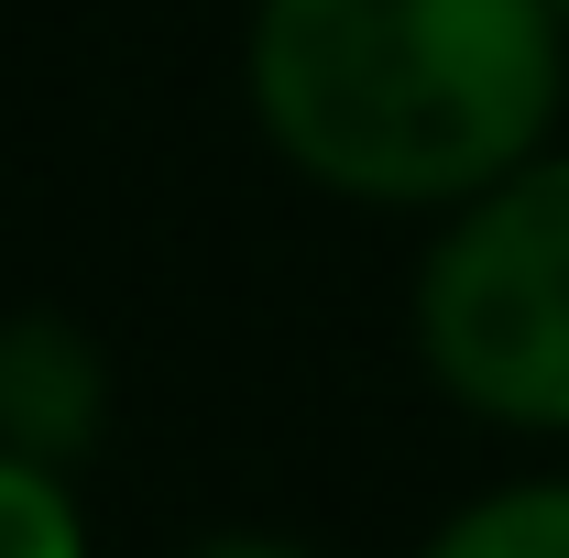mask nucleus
Wrapping results in <instances>:
<instances>
[{"mask_svg": "<svg viewBox=\"0 0 569 558\" xmlns=\"http://www.w3.org/2000/svg\"><path fill=\"white\" fill-rule=\"evenodd\" d=\"M187 558H318V548H284V537H209V548H187Z\"/></svg>", "mask_w": 569, "mask_h": 558, "instance_id": "nucleus-6", "label": "nucleus"}, {"mask_svg": "<svg viewBox=\"0 0 569 558\" xmlns=\"http://www.w3.org/2000/svg\"><path fill=\"white\" fill-rule=\"evenodd\" d=\"M417 558H569V471L503 482V492H482V504H460Z\"/></svg>", "mask_w": 569, "mask_h": 558, "instance_id": "nucleus-4", "label": "nucleus"}, {"mask_svg": "<svg viewBox=\"0 0 569 558\" xmlns=\"http://www.w3.org/2000/svg\"><path fill=\"white\" fill-rule=\"evenodd\" d=\"M548 11H559V22H569V0H548Z\"/></svg>", "mask_w": 569, "mask_h": 558, "instance_id": "nucleus-7", "label": "nucleus"}, {"mask_svg": "<svg viewBox=\"0 0 569 558\" xmlns=\"http://www.w3.org/2000/svg\"><path fill=\"white\" fill-rule=\"evenodd\" d=\"M417 361L493 427H569V153L471 187L417 263Z\"/></svg>", "mask_w": 569, "mask_h": 558, "instance_id": "nucleus-2", "label": "nucleus"}, {"mask_svg": "<svg viewBox=\"0 0 569 558\" xmlns=\"http://www.w3.org/2000/svg\"><path fill=\"white\" fill-rule=\"evenodd\" d=\"M0 558H88V526H77V492L56 460L0 449Z\"/></svg>", "mask_w": 569, "mask_h": 558, "instance_id": "nucleus-5", "label": "nucleus"}, {"mask_svg": "<svg viewBox=\"0 0 569 558\" xmlns=\"http://www.w3.org/2000/svg\"><path fill=\"white\" fill-rule=\"evenodd\" d=\"M548 0H263L241 88L284 165L361 209H460L548 153L569 99Z\"/></svg>", "mask_w": 569, "mask_h": 558, "instance_id": "nucleus-1", "label": "nucleus"}, {"mask_svg": "<svg viewBox=\"0 0 569 558\" xmlns=\"http://www.w3.org/2000/svg\"><path fill=\"white\" fill-rule=\"evenodd\" d=\"M99 427H110V361H99V340L77 318H56V307L0 318V449L67 471V460L99 449Z\"/></svg>", "mask_w": 569, "mask_h": 558, "instance_id": "nucleus-3", "label": "nucleus"}]
</instances>
